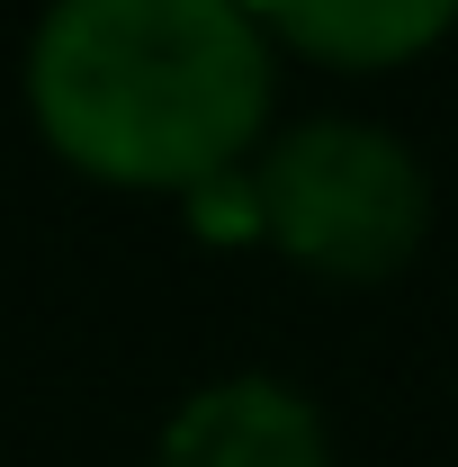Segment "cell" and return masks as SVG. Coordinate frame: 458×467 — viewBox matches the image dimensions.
I'll return each mask as SVG.
<instances>
[{"label": "cell", "instance_id": "1", "mask_svg": "<svg viewBox=\"0 0 458 467\" xmlns=\"http://www.w3.org/2000/svg\"><path fill=\"white\" fill-rule=\"evenodd\" d=\"M279 46L243 0H46L27 117L99 189L198 198L270 144Z\"/></svg>", "mask_w": 458, "mask_h": 467}, {"label": "cell", "instance_id": "2", "mask_svg": "<svg viewBox=\"0 0 458 467\" xmlns=\"http://www.w3.org/2000/svg\"><path fill=\"white\" fill-rule=\"evenodd\" d=\"M252 234L324 288H378L432 243V171L396 126L297 117L252 153Z\"/></svg>", "mask_w": 458, "mask_h": 467}, {"label": "cell", "instance_id": "3", "mask_svg": "<svg viewBox=\"0 0 458 467\" xmlns=\"http://www.w3.org/2000/svg\"><path fill=\"white\" fill-rule=\"evenodd\" d=\"M153 467H333V422L287 378L234 368L172 405Z\"/></svg>", "mask_w": 458, "mask_h": 467}, {"label": "cell", "instance_id": "4", "mask_svg": "<svg viewBox=\"0 0 458 467\" xmlns=\"http://www.w3.org/2000/svg\"><path fill=\"white\" fill-rule=\"evenodd\" d=\"M261 36L324 72H396L458 27V0H243Z\"/></svg>", "mask_w": 458, "mask_h": 467}]
</instances>
